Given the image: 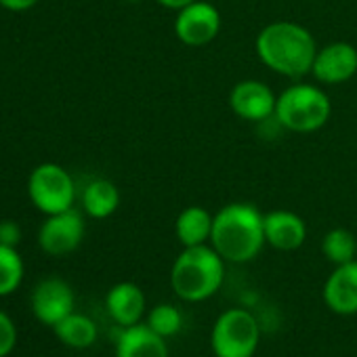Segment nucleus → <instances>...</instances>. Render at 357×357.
I'll use <instances>...</instances> for the list:
<instances>
[{
	"mask_svg": "<svg viewBox=\"0 0 357 357\" xmlns=\"http://www.w3.org/2000/svg\"><path fill=\"white\" fill-rule=\"evenodd\" d=\"M255 51L263 66L271 72L298 80L311 74L317 45L313 34L294 22H271L255 40Z\"/></svg>",
	"mask_w": 357,
	"mask_h": 357,
	"instance_id": "1",
	"label": "nucleus"
},
{
	"mask_svg": "<svg viewBox=\"0 0 357 357\" xmlns=\"http://www.w3.org/2000/svg\"><path fill=\"white\" fill-rule=\"evenodd\" d=\"M213 248L229 263L252 261L265 242V215L250 202H229L213 217Z\"/></svg>",
	"mask_w": 357,
	"mask_h": 357,
	"instance_id": "2",
	"label": "nucleus"
},
{
	"mask_svg": "<svg viewBox=\"0 0 357 357\" xmlns=\"http://www.w3.org/2000/svg\"><path fill=\"white\" fill-rule=\"evenodd\" d=\"M225 280V259L213 246H188L181 250L170 269V286L174 294L200 303L211 298Z\"/></svg>",
	"mask_w": 357,
	"mask_h": 357,
	"instance_id": "3",
	"label": "nucleus"
},
{
	"mask_svg": "<svg viewBox=\"0 0 357 357\" xmlns=\"http://www.w3.org/2000/svg\"><path fill=\"white\" fill-rule=\"evenodd\" d=\"M330 114V97L319 86L294 82L278 95L273 118L290 132H315L326 126Z\"/></svg>",
	"mask_w": 357,
	"mask_h": 357,
	"instance_id": "4",
	"label": "nucleus"
},
{
	"mask_svg": "<svg viewBox=\"0 0 357 357\" xmlns=\"http://www.w3.org/2000/svg\"><path fill=\"white\" fill-rule=\"evenodd\" d=\"M28 196L43 215H57L74 208L76 183L63 166L45 162L38 164L28 176Z\"/></svg>",
	"mask_w": 357,
	"mask_h": 357,
	"instance_id": "5",
	"label": "nucleus"
},
{
	"mask_svg": "<svg viewBox=\"0 0 357 357\" xmlns=\"http://www.w3.org/2000/svg\"><path fill=\"white\" fill-rule=\"evenodd\" d=\"M261 338L259 321L246 309H227L213 326L211 347L217 357H252Z\"/></svg>",
	"mask_w": 357,
	"mask_h": 357,
	"instance_id": "6",
	"label": "nucleus"
},
{
	"mask_svg": "<svg viewBox=\"0 0 357 357\" xmlns=\"http://www.w3.org/2000/svg\"><path fill=\"white\" fill-rule=\"evenodd\" d=\"M223 28L221 11L208 0H194L192 5L176 11L174 36L185 47L211 45Z\"/></svg>",
	"mask_w": 357,
	"mask_h": 357,
	"instance_id": "7",
	"label": "nucleus"
},
{
	"mask_svg": "<svg viewBox=\"0 0 357 357\" xmlns=\"http://www.w3.org/2000/svg\"><path fill=\"white\" fill-rule=\"evenodd\" d=\"M84 238V219L76 208L49 215L38 229V246L51 257L74 252Z\"/></svg>",
	"mask_w": 357,
	"mask_h": 357,
	"instance_id": "8",
	"label": "nucleus"
},
{
	"mask_svg": "<svg viewBox=\"0 0 357 357\" xmlns=\"http://www.w3.org/2000/svg\"><path fill=\"white\" fill-rule=\"evenodd\" d=\"M30 303L36 319L53 328L74 313V290L61 278H47L34 286Z\"/></svg>",
	"mask_w": 357,
	"mask_h": 357,
	"instance_id": "9",
	"label": "nucleus"
},
{
	"mask_svg": "<svg viewBox=\"0 0 357 357\" xmlns=\"http://www.w3.org/2000/svg\"><path fill=\"white\" fill-rule=\"evenodd\" d=\"M278 95L261 80H240L229 93L231 112L248 122H263L275 114Z\"/></svg>",
	"mask_w": 357,
	"mask_h": 357,
	"instance_id": "10",
	"label": "nucleus"
},
{
	"mask_svg": "<svg viewBox=\"0 0 357 357\" xmlns=\"http://www.w3.org/2000/svg\"><path fill=\"white\" fill-rule=\"evenodd\" d=\"M311 74L321 84H342L357 74V49L351 43H330L317 49Z\"/></svg>",
	"mask_w": 357,
	"mask_h": 357,
	"instance_id": "11",
	"label": "nucleus"
},
{
	"mask_svg": "<svg viewBox=\"0 0 357 357\" xmlns=\"http://www.w3.org/2000/svg\"><path fill=\"white\" fill-rule=\"evenodd\" d=\"M324 301L338 315L357 313V259L334 267L324 284Z\"/></svg>",
	"mask_w": 357,
	"mask_h": 357,
	"instance_id": "12",
	"label": "nucleus"
},
{
	"mask_svg": "<svg viewBox=\"0 0 357 357\" xmlns=\"http://www.w3.org/2000/svg\"><path fill=\"white\" fill-rule=\"evenodd\" d=\"M307 240L305 221L292 211H271L265 215V242L282 252L298 250Z\"/></svg>",
	"mask_w": 357,
	"mask_h": 357,
	"instance_id": "13",
	"label": "nucleus"
},
{
	"mask_svg": "<svg viewBox=\"0 0 357 357\" xmlns=\"http://www.w3.org/2000/svg\"><path fill=\"white\" fill-rule=\"evenodd\" d=\"M105 309L120 328L135 326L145 313V294L137 284L120 282L109 288L105 296Z\"/></svg>",
	"mask_w": 357,
	"mask_h": 357,
	"instance_id": "14",
	"label": "nucleus"
},
{
	"mask_svg": "<svg viewBox=\"0 0 357 357\" xmlns=\"http://www.w3.org/2000/svg\"><path fill=\"white\" fill-rule=\"evenodd\" d=\"M116 357H168L166 338L155 334L147 324L122 328L116 340Z\"/></svg>",
	"mask_w": 357,
	"mask_h": 357,
	"instance_id": "15",
	"label": "nucleus"
},
{
	"mask_svg": "<svg viewBox=\"0 0 357 357\" xmlns=\"http://www.w3.org/2000/svg\"><path fill=\"white\" fill-rule=\"evenodd\" d=\"M213 217L206 208L194 204L188 206L178 213L176 221H174V234L176 240L183 244V248L188 246H202L206 242H211V234H213Z\"/></svg>",
	"mask_w": 357,
	"mask_h": 357,
	"instance_id": "16",
	"label": "nucleus"
},
{
	"mask_svg": "<svg viewBox=\"0 0 357 357\" xmlns=\"http://www.w3.org/2000/svg\"><path fill=\"white\" fill-rule=\"evenodd\" d=\"M120 206V192L107 178H93L82 192V208L91 219H107Z\"/></svg>",
	"mask_w": 357,
	"mask_h": 357,
	"instance_id": "17",
	"label": "nucleus"
},
{
	"mask_svg": "<svg viewBox=\"0 0 357 357\" xmlns=\"http://www.w3.org/2000/svg\"><path fill=\"white\" fill-rule=\"evenodd\" d=\"M55 336L72 349H89L97 340V326L91 317L82 313H70L59 324L53 326Z\"/></svg>",
	"mask_w": 357,
	"mask_h": 357,
	"instance_id": "18",
	"label": "nucleus"
},
{
	"mask_svg": "<svg viewBox=\"0 0 357 357\" xmlns=\"http://www.w3.org/2000/svg\"><path fill=\"white\" fill-rule=\"evenodd\" d=\"M321 252L334 267L351 263L357 257V238L344 227H334L324 236Z\"/></svg>",
	"mask_w": 357,
	"mask_h": 357,
	"instance_id": "19",
	"label": "nucleus"
},
{
	"mask_svg": "<svg viewBox=\"0 0 357 357\" xmlns=\"http://www.w3.org/2000/svg\"><path fill=\"white\" fill-rule=\"evenodd\" d=\"M22 280H24V261L17 248L0 244V296L15 292Z\"/></svg>",
	"mask_w": 357,
	"mask_h": 357,
	"instance_id": "20",
	"label": "nucleus"
},
{
	"mask_svg": "<svg viewBox=\"0 0 357 357\" xmlns=\"http://www.w3.org/2000/svg\"><path fill=\"white\" fill-rule=\"evenodd\" d=\"M145 324L155 334H160L162 338H168V336L178 334V330H181V326H183V317H181V311H178L174 305L162 303V305H155L147 313V321Z\"/></svg>",
	"mask_w": 357,
	"mask_h": 357,
	"instance_id": "21",
	"label": "nucleus"
},
{
	"mask_svg": "<svg viewBox=\"0 0 357 357\" xmlns=\"http://www.w3.org/2000/svg\"><path fill=\"white\" fill-rule=\"evenodd\" d=\"M17 344V328L15 321L5 313L0 311V357H7Z\"/></svg>",
	"mask_w": 357,
	"mask_h": 357,
	"instance_id": "22",
	"label": "nucleus"
},
{
	"mask_svg": "<svg viewBox=\"0 0 357 357\" xmlns=\"http://www.w3.org/2000/svg\"><path fill=\"white\" fill-rule=\"evenodd\" d=\"M22 242V227L15 221H0V244L3 246H13Z\"/></svg>",
	"mask_w": 357,
	"mask_h": 357,
	"instance_id": "23",
	"label": "nucleus"
},
{
	"mask_svg": "<svg viewBox=\"0 0 357 357\" xmlns=\"http://www.w3.org/2000/svg\"><path fill=\"white\" fill-rule=\"evenodd\" d=\"M38 0H0V7L7 9V11H15V13H22V11H28L32 7H36Z\"/></svg>",
	"mask_w": 357,
	"mask_h": 357,
	"instance_id": "24",
	"label": "nucleus"
},
{
	"mask_svg": "<svg viewBox=\"0 0 357 357\" xmlns=\"http://www.w3.org/2000/svg\"><path fill=\"white\" fill-rule=\"evenodd\" d=\"M155 3L164 9H170V11H178V9H183L188 5H192L194 0H155Z\"/></svg>",
	"mask_w": 357,
	"mask_h": 357,
	"instance_id": "25",
	"label": "nucleus"
},
{
	"mask_svg": "<svg viewBox=\"0 0 357 357\" xmlns=\"http://www.w3.org/2000/svg\"><path fill=\"white\" fill-rule=\"evenodd\" d=\"M124 3H128V5H137V3H141V0H124Z\"/></svg>",
	"mask_w": 357,
	"mask_h": 357,
	"instance_id": "26",
	"label": "nucleus"
}]
</instances>
